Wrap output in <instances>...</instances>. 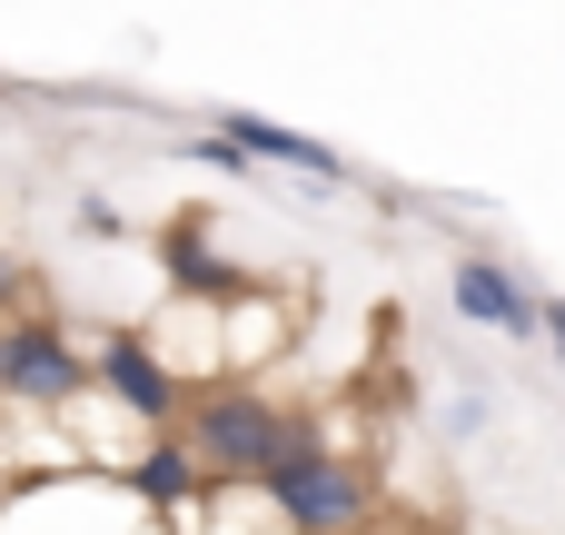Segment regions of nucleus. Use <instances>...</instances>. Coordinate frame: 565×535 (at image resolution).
<instances>
[{
  "label": "nucleus",
  "instance_id": "nucleus-1",
  "mask_svg": "<svg viewBox=\"0 0 565 535\" xmlns=\"http://www.w3.org/2000/svg\"><path fill=\"white\" fill-rule=\"evenodd\" d=\"M179 437H189V457H199L209 477H268V467L308 437V417L278 407L258 377H199L189 407H179Z\"/></svg>",
  "mask_w": 565,
  "mask_h": 535
},
{
  "label": "nucleus",
  "instance_id": "nucleus-2",
  "mask_svg": "<svg viewBox=\"0 0 565 535\" xmlns=\"http://www.w3.org/2000/svg\"><path fill=\"white\" fill-rule=\"evenodd\" d=\"M0 535H169V516H149L129 496V477L109 467H50V477H20L0 486Z\"/></svg>",
  "mask_w": 565,
  "mask_h": 535
},
{
  "label": "nucleus",
  "instance_id": "nucleus-3",
  "mask_svg": "<svg viewBox=\"0 0 565 535\" xmlns=\"http://www.w3.org/2000/svg\"><path fill=\"white\" fill-rule=\"evenodd\" d=\"M258 486H268V506L288 516V535H358L377 516V477H367L348 447H328V437H298Z\"/></svg>",
  "mask_w": 565,
  "mask_h": 535
},
{
  "label": "nucleus",
  "instance_id": "nucleus-4",
  "mask_svg": "<svg viewBox=\"0 0 565 535\" xmlns=\"http://www.w3.org/2000/svg\"><path fill=\"white\" fill-rule=\"evenodd\" d=\"M89 397V347L40 318V308H10L0 318V407H30V417H70Z\"/></svg>",
  "mask_w": 565,
  "mask_h": 535
},
{
  "label": "nucleus",
  "instance_id": "nucleus-5",
  "mask_svg": "<svg viewBox=\"0 0 565 535\" xmlns=\"http://www.w3.org/2000/svg\"><path fill=\"white\" fill-rule=\"evenodd\" d=\"M89 387L149 437V427H179V407H189V377L159 357V338L149 328H99V347H89Z\"/></svg>",
  "mask_w": 565,
  "mask_h": 535
},
{
  "label": "nucleus",
  "instance_id": "nucleus-6",
  "mask_svg": "<svg viewBox=\"0 0 565 535\" xmlns=\"http://www.w3.org/2000/svg\"><path fill=\"white\" fill-rule=\"evenodd\" d=\"M447 298H457V318L467 328H497V338H546V298H526V278L507 268V258H487V248H467L457 268H447Z\"/></svg>",
  "mask_w": 565,
  "mask_h": 535
},
{
  "label": "nucleus",
  "instance_id": "nucleus-7",
  "mask_svg": "<svg viewBox=\"0 0 565 535\" xmlns=\"http://www.w3.org/2000/svg\"><path fill=\"white\" fill-rule=\"evenodd\" d=\"M209 129H218V139H238L258 169H298V179H318V189H348V179H358L328 139H308V129H288V119H258V109H209Z\"/></svg>",
  "mask_w": 565,
  "mask_h": 535
},
{
  "label": "nucleus",
  "instance_id": "nucleus-8",
  "mask_svg": "<svg viewBox=\"0 0 565 535\" xmlns=\"http://www.w3.org/2000/svg\"><path fill=\"white\" fill-rule=\"evenodd\" d=\"M159 258H169V298H209V308H228L238 288H258L218 238H209V218L189 208V218H169V238H159Z\"/></svg>",
  "mask_w": 565,
  "mask_h": 535
},
{
  "label": "nucleus",
  "instance_id": "nucleus-9",
  "mask_svg": "<svg viewBox=\"0 0 565 535\" xmlns=\"http://www.w3.org/2000/svg\"><path fill=\"white\" fill-rule=\"evenodd\" d=\"M119 477H129V496H139L149 516H179V506H199V486H209V467L189 457V437H179V427H149V437H139V457H129Z\"/></svg>",
  "mask_w": 565,
  "mask_h": 535
},
{
  "label": "nucleus",
  "instance_id": "nucleus-10",
  "mask_svg": "<svg viewBox=\"0 0 565 535\" xmlns=\"http://www.w3.org/2000/svg\"><path fill=\"white\" fill-rule=\"evenodd\" d=\"M288 338H298V308H288V298H258V288H238V298L218 308V357H228V377H248V367L288 357Z\"/></svg>",
  "mask_w": 565,
  "mask_h": 535
},
{
  "label": "nucleus",
  "instance_id": "nucleus-11",
  "mask_svg": "<svg viewBox=\"0 0 565 535\" xmlns=\"http://www.w3.org/2000/svg\"><path fill=\"white\" fill-rule=\"evenodd\" d=\"M447 437H487V397H477V387L447 397Z\"/></svg>",
  "mask_w": 565,
  "mask_h": 535
},
{
  "label": "nucleus",
  "instance_id": "nucleus-12",
  "mask_svg": "<svg viewBox=\"0 0 565 535\" xmlns=\"http://www.w3.org/2000/svg\"><path fill=\"white\" fill-rule=\"evenodd\" d=\"M79 238H119V208L109 199H79Z\"/></svg>",
  "mask_w": 565,
  "mask_h": 535
},
{
  "label": "nucleus",
  "instance_id": "nucleus-13",
  "mask_svg": "<svg viewBox=\"0 0 565 535\" xmlns=\"http://www.w3.org/2000/svg\"><path fill=\"white\" fill-rule=\"evenodd\" d=\"M20 288H30V268H20V258H10V248H0V318H10V308H20Z\"/></svg>",
  "mask_w": 565,
  "mask_h": 535
},
{
  "label": "nucleus",
  "instance_id": "nucleus-14",
  "mask_svg": "<svg viewBox=\"0 0 565 535\" xmlns=\"http://www.w3.org/2000/svg\"><path fill=\"white\" fill-rule=\"evenodd\" d=\"M546 347H556V377H565V298H546Z\"/></svg>",
  "mask_w": 565,
  "mask_h": 535
},
{
  "label": "nucleus",
  "instance_id": "nucleus-15",
  "mask_svg": "<svg viewBox=\"0 0 565 535\" xmlns=\"http://www.w3.org/2000/svg\"><path fill=\"white\" fill-rule=\"evenodd\" d=\"M358 535H427V526H407V516H397V526H377V516H367V526H358Z\"/></svg>",
  "mask_w": 565,
  "mask_h": 535
},
{
  "label": "nucleus",
  "instance_id": "nucleus-16",
  "mask_svg": "<svg viewBox=\"0 0 565 535\" xmlns=\"http://www.w3.org/2000/svg\"><path fill=\"white\" fill-rule=\"evenodd\" d=\"M0 99H10V69H0Z\"/></svg>",
  "mask_w": 565,
  "mask_h": 535
}]
</instances>
